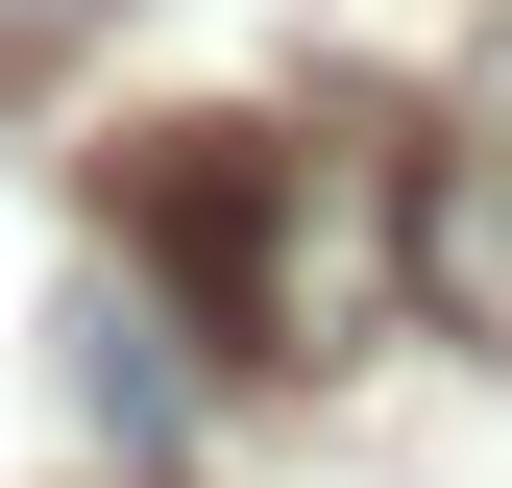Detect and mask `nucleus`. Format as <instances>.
I'll list each match as a JSON object with an SVG mask.
<instances>
[{
  "label": "nucleus",
  "mask_w": 512,
  "mask_h": 488,
  "mask_svg": "<svg viewBox=\"0 0 512 488\" xmlns=\"http://www.w3.org/2000/svg\"><path fill=\"white\" fill-rule=\"evenodd\" d=\"M98 244L147 269V318L244 366V391H317L415 318V122L342 98H196V122H122L98 147Z\"/></svg>",
  "instance_id": "obj_1"
},
{
  "label": "nucleus",
  "mask_w": 512,
  "mask_h": 488,
  "mask_svg": "<svg viewBox=\"0 0 512 488\" xmlns=\"http://www.w3.org/2000/svg\"><path fill=\"white\" fill-rule=\"evenodd\" d=\"M415 293L464 342H512V25L439 74V122H415Z\"/></svg>",
  "instance_id": "obj_2"
},
{
  "label": "nucleus",
  "mask_w": 512,
  "mask_h": 488,
  "mask_svg": "<svg viewBox=\"0 0 512 488\" xmlns=\"http://www.w3.org/2000/svg\"><path fill=\"white\" fill-rule=\"evenodd\" d=\"M122 25V0H0V98H49V74H74V49Z\"/></svg>",
  "instance_id": "obj_3"
}]
</instances>
